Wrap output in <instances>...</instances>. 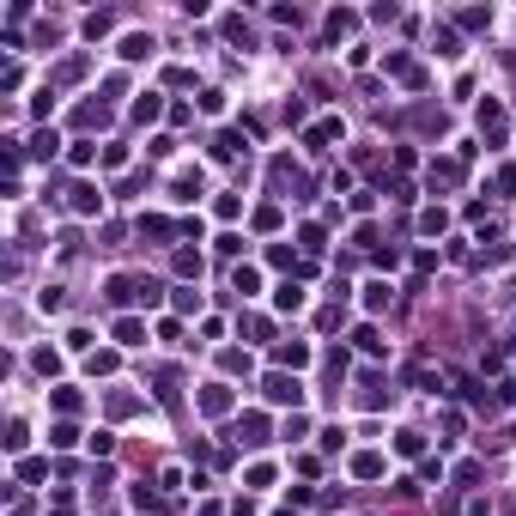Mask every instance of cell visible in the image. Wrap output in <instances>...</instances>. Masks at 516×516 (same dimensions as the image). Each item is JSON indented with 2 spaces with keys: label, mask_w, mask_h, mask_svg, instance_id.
Segmentation results:
<instances>
[{
  "label": "cell",
  "mask_w": 516,
  "mask_h": 516,
  "mask_svg": "<svg viewBox=\"0 0 516 516\" xmlns=\"http://www.w3.org/2000/svg\"><path fill=\"white\" fill-rule=\"evenodd\" d=\"M273 304H280V310H304V286H298V280L280 286V298H273Z\"/></svg>",
  "instance_id": "obj_3"
},
{
  "label": "cell",
  "mask_w": 516,
  "mask_h": 516,
  "mask_svg": "<svg viewBox=\"0 0 516 516\" xmlns=\"http://www.w3.org/2000/svg\"><path fill=\"white\" fill-rule=\"evenodd\" d=\"M334 134H340V121H322V128H310V146H328Z\"/></svg>",
  "instance_id": "obj_5"
},
{
  "label": "cell",
  "mask_w": 516,
  "mask_h": 516,
  "mask_svg": "<svg viewBox=\"0 0 516 516\" xmlns=\"http://www.w3.org/2000/svg\"><path fill=\"white\" fill-rule=\"evenodd\" d=\"M140 334H146V328H140L134 316H121V322H116V340H121V347H140Z\"/></svg>",
  "instance_id": "obj_2"
},
{
  "label": "cell",
  "mask_w": 516,
  "mask_h": 516,
  "mask_svg": "<svg viewBox=\"0 0 516 516\" xmlns=\"http://www.w3.org/2000/svg\"><path fill=\"white\" fill-rule=\"evenodd\" d=\"M261 389H268L273 407H298V401H304V383H298V377H268Z\"/></svg>",
  "instance_id": "obj_1"
},
{
  "label": "cell",
  "mask_w": 516,
  "mask_h": 516,
  "mask_svg": "<svg viewBox=\"0 0 516 516\" xmlns=\"http://www.w3.org/2000/svg\"><path fill=\"white\" fill-rule=\"evenodd\" d=\"M280 364H310V347H280Z\"/></svg>",
  "instance_id": "obj_6"
},
{
  "label": "cell",
  "mask_w": 516,
  "mask_h": 516,
  "mask_svg": "<svg viewBox=\"0 0 516 516\" xmlns=\"http://www.w3.org/2000/svg\"><path fill=\"white\" fill-rule=\"evenodd\" d=\"M121 55H128V61H140V55H152V37H128V43H121Z\"/></svg>",
  "instance_id": "obj_4"
}]
</instances>
